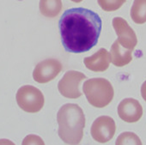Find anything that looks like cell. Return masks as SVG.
<instances>
[{
  "mask_svg": "<svg viewBox=\"0 0 146 145\" xmlns=\"http://www.w3.org/2000/svg\"><path fill=\"white\" fill-rule=\"evenodd\" d=\"M115 143L116 145H141L142 142L135 133L123 132L118 136Z\"/></svg>",
  "mask_w": 146,
  "mask_h": 145,
  "instance_id": "cell-14",
  "label": "cell"
},
{
  "mask_svg": "<svg viewBox=\"0 0 146 145\" xmlns=\"http://www.w3.org/2000/svg\"><path fill=\"white\" fill-rule=\"evenodd\" d=\"M141 95L143 99L146 101V81L141 86Z\"/></svg>",
  "mask_w": 146,
  "mask_h": 145,
  "instance_id": "cell-17",
  "label": "cell"
},
{
  "mask_svg": "<svg viewBox=\"0 0 146 145\" xmlns=\"http://www.w3.org/2000/svg\"><path fill=\"white\" fill-rule=\"evenodd\" d=\"M57 121L58 124V134L64 142L78 144L82 141L85 116L78 105L67 103L62 106L57 113Z\"/></svg>",
  "mask_w": 146,
  "mask_h": 145,
  "instance_id": "cell-2",
  "label": "cell"
},
{
  "mask_svg": "<svg viewBox=\"0 0 146 145\" xmlns=\"http://www.w3.org/2000/svg\"><path fill=\"white\" fill-rule=\"evenodd\" d=\"M70 1L74 2V3H80V2L83 1V0H70Z\"/></svg>",
  "mask_w": 146,
  "mask_h": 145,
  "instance_id": "cell-18",
  "label": "cell"
},
{
  "mask_svg": "<svg viewBox=\"0 0 146 145\" xmlns=\"http://www.w3.org/2000/svg\"><path fill=\"white\" fill-rule=\"evenodd\" d=\"M58 26L65 51L81 53L90 51L97 44L102 23L96 12L80 7L65 11Z\"/></svg>",
  "mask_w": 146,
  "mask_h": 145,
  "instance_id": "cell-1",
  "label": "cell"
},
{
  "mask_svg": "<svg viewBox=\"0 0 146 145\" xmlns=\"http://www.w3.org/2000/svg\"><path fill=\"white\" fill-rule=\"evenodd\" d=\"M132 50L123 47L116 40L111 46L110 54L112 58V64L118 67H122L128 64L131 59Z\"/></svg>",
  "mask_w": 146,
  "mask_h": 145,
  "instance_id": "cell-11",
  "label": "cell"
},
{
  "mask_svg": "<svg viewBox=\"0 0 146 145\" xmlns=\"http://www.w3.org/2000/svg\"><path fill=\"white\" fill-rule=\"evenodd\" d=\"M119 117L125 122H137L143 115V107L138 101L132 98L122 100L118 106Z\"/></svg>",
  "mask_w": 146,
  "mask_h": 145,
  "instance_id": "cell-9",
  "label": "cell"
},
{
  "mask_svg": "<svg viewBox=\"0 0 146 145\" xmlns=\"http://www.w3.org/2000/svg\"><path fill=\"white\" fill-rule=\"evenodd\" d=\"M62 70L61 63L55 58H47L40 62L33 71V78L39 83H46L54 79Z\"/></svg>",
  "mask_w": 146,
  "mask_h": 145,
  "instance_id": "cell-7",
  "label": "cell"
},
{
  "mask_svg": "<svg viewBox=\"0 0 146 145\" xmlns=\"http://www.w3.org/2000/svg\"><path fill=\"white\" fill-rule=\"evenodd\" d=\"M112 23L118 35L117 40L119 43L123 47L133 51L137 44V39L134 30L129 26L128 23L122 17H114Z\"/></svg>",
  "mask_w": 146,
  "mask_h": 145,
  "instance_id": "cell-8",
  "label": "cell"
},
{
  "mask_svg": "<svg viewBox=\"0 0 146 145\" xmlns=\"http://www.w3.org/2000/svg\"><path fill=\"white\" fill-rule=\"evenodd\" d=\"M16 99L21 109L32 113L40 111L45 101L41 91L31 85L21 87L17 92Z\"/></svg>",
  "mask_w": 146,
  "mask_h": 145,
  "instance_id": "cell-4",
  "label": "cell"
},
{
  "mask_svg": "<svg viewBox=\"0 0 146 145\" xmlns=\"http://www.w3.org/2000/svg\"><path fill=\"white\" fill-rule=\"evenodd\" d=\"M111 62V54L105 48H101L92 56L84 59L86 68L95 72H103L107 70Z\"/></svg>",
  "mask_w": 146,
  "mask_h": 145,
  "instance_id": "cell-10",
  "label": "cell"
},
{
  "mask_svg": "<svg viewBox=\"0 0 146 145\" xmlns=\"http://www.w3.org/2000/svg\"><path fill=\"white\" fill-rule=\"evenodd\" d=\"M84 94L89 103L95 107L102 108L107 107L114 95L111 83L105 78H91L83 85Z\"/></svg>",
  "mask_w": 146,
  "mask_h": 145,
  "instance_id": "cell-3",
  "label": "cell"
},
{
  "mask_svg": "<svg viewBox=\"0 0 146 145\" xmlns=\"http://www.w3.org/2000/svg\"><path fill=\"white\" fill-rule=\"evenodd\" d=\"M26 144H44V142L42 141V139L36 136V135H29L27 136L24 140L23 141V145H26Z\"/></svg>",
  "mask_w": 146,
  "mask_h": 145,
  "instance_id": "cell-16",
  "label": "cell"
},
{
  "mask_svg": "<svg viewBox=\"0 0 146 145\" xmlns=\"http://www.w3.org/2000/svg\"><path fill=\"white\" fill-rule=\"evenodd\" d=\"M116 130L114 120L109 116H100L92 124L90 133L93 139L98 142H107L110 141Z\"/></svg>",
  "mask_w": 146,
  "mask_h": 145,
  "instance_id": "cell-6",
  "label": "cell"
},
{
  "mask_svg": "<svg viewBox=\"0 0 146 145\" xmlns=\"http://www.w3.org/2000/svg\"><path fill=\"white\" fill-rule=\"evenodd\" d=\"M131 17L137 24L146 23V0H134L131 8Z\"/></svg>",
  "mask_w": 146,
  "mask_h": 145,
  "instance_id": "cell-13",
  "label": "cell"
},
{
  "mask_svg": "<svg viewBox=\"0 0 146 145\" xmlns=\"http://www.w3.org/2000/svg\"><path fill=\"white\" fill-rule=\"evenodd\" d=\"M100 7L105 11H114L119 10L125 0H97Z\"/></svg>",
  "mask_w": 146,
  "mask_h": 145,
  "instance_id": "cell-15",
  "label": "cell"
},
{
  "mask_svg": "<svg viewBox=\"0 0 146 145\" xmlns=\"http://www.w3.org/2000/svg\"><path fill=\"white\" fill-rule=\"evenodd\" d=\"M63 5L61 0H40V11L46 17H57L61 10Z\"/></svg>",
  "mask_w": 146,
  "mask_h": 145,
  "instance_id": "cell-12",
  "label": "cell"
},
{
  "mask_svg": "<svg viewBox=\"0 0 146 145\" xmlns=\"http://www.w3.org/2000/svg\"><path fill=\"white\" fill-rule=\"evenodd\" d=\"M87 77L82 72L77 70H69L58 83L59 93L65 98L77 99L82 95L80 91V83Z\"/></svg>",
  "mask_w": 146,
  "mask_h": 145,
  "instance_id": "cell-5",
  "label": "cell"
}]
</instances>
